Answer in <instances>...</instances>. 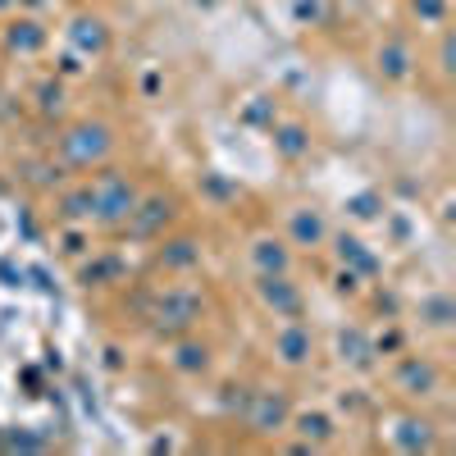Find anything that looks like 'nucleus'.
I'll list each match as a JSON object with an SVG mask.
<instances>
[{
  "mask_svg": "<svg viewBox=\"0 0 456 456\" xmlns=\"http://www.w3.org/2000/svg\"><path fill=\"white\" fill-rule=\"evenodd\" d=\"M174 370L178 374L210 370V347H206V342H178V347H174Z\"/></svg>",
  "mask_w": 456,
  "mask_h": 456,
  "instance_id": "nucleus-21",
  "label": "nucleus"
},
{
  "mask_svg": "<svg viewBox=\"0 0 456 456\" xmlns=\"http://www.w3.org/2000/svg\"><path fill=\"white\" fill-rule=\"evenodd\" d=\"M274 356L288 365V370H301L315 361V333L301 324V320H283L274 329Z\"/></svg>",
  "mask_w": 456,
  "mask_h": 456,
  "instance_id": "nucleus-7",
  "label": "nucleus"
},
{
  "mask_svg": "<svg viewBox=\"0 0 456 456\" xmlns=\"http://www.w3.org/2000/svg\"><path fill=\"white\" fill-rule=\"evenodd\" d=\"M301 19H320V0H301Z\"/></svg>",
  "mask_w": 456,
  "mask_h": 456,
  "instance_id": "nucleus-25",
  "label": "nucleus"
},
{
  "mask_svg": "<svg viewBox=\"0 0 456 456\" xmlns=\"http://www.w3.org/2000/svg\"><path fill=\"white\" fill-rule=\"evenodd\" d=\"M393 447L397 452H434V425L425 420V415H397V420H393Z\"/></svg>",
  "mask_w": 456,
  "mask_h": 456,
  "instance_id": "nucleus-13",
  "label": "nucleus"
},
{
  "mask_svg": "<svg viewBox=\"0 0 456 456\" xmlns=\"http://www.w3.org/2000/svg\"><path fill=\"white\" fill-rule=\"evenodd\" d=\"M256 297L274 320H301V306H306V301H301V288L288 274H256Z\"/></svg>",
  "mask_w": 456,
  "mask_h": 456,
  "instance_id": "nucleus-4",
  "label": "nucleus"
},
{
  "mask_svg": "<svg viewBox=\"0 0 456 456\" xmlns=\"http://www.w3.org/2000/svg\"><path fill=\"white\" fill-rule=\"evenodd\" d=\"M393 388L406 397H434L443 388V370L429 356H402L393 370Z\"/></svg>",
  "mask_w": 456,
  "mask_h": 456,
  "instance_id": "nucleus-6",
  "label": "nucleus"
},
{
  "mask_svg": "<svg viewBox=\"0 0 456 456\" xmlns=\"http://www.w3.org/2000/svg\"><path fill=\"white\" fill-rule=\"evenodd\" d=\"M46 42H51V32H46V23L37 14H19V19H10L5 28H0V46H5V55H14V60L42 55Z\"/></svg>",
  "mask_w": 456,
  "mask_h": 456,
  "instance_id": "nucleus-5",
  "label": "nucleus"
},
{
  "mask_svg": "<svg viewBox=\"0 0 456 456\" xmlns=\"http://www.w3.org/2000/svg\"><path fill=\"white\" fill-rule=\"evenodd\" d=\"M374 69H379V78H384V83H406L411 73H415V51H411V42H402V37H388V42L374 51Z\"/></svg>",
  "mask_w": 456,
  "mask_h": 456,
  "instance_id": "nucleus-12",
  "label": "nucleus"
},
{
  "mask_svg": "<svg viewBox=\"0 0 456 456\" xmlns=\"http://www.w3.org/2000/svg\"><path fill=\"white\" fill-rule=\"evenodd\" d=\"M55 210H60V224H92V183L64 187Z\"/></svg>",
  "mask_w": 456,
  "mask_h": 456,
  "instance_id": "nucleus-18",
  "label": "nucleus"
},
{
  "mask_svg": "<svg viewBox=\"0 0 456 456\" xmlns=\"http://www.w3.org/2000/svg\"><path fill=\"white\" fill-rule=\"evenodd\" d=\"M452 315H456V311H452V297H443V292L420 301V320H425L429 329H447V324H452Z\"/></svg>",
  "mask_w": 456,
  "mask_h": 456,
  "instance_id": "nucleus-22",
  "label": "nucleus"
},
{
  "mask_svg": "<svg viewBox=\"0 0 456 456\" xmlns=\"http://www.w3.org/2000/svg\"><path fill=\"white\" fill-rule=\"evenodd\" d=\"M46 5H51V0H19V10H32V14H37V10H46Z\"/></svg>",
  "mask_w": 456,
  "mask_h": 456,
  "instance_id": "nucleus-26",
  "label": "nucleus"
},
{
  "mask_svg": "<svg viewBox=\"0 0 456 456\" xmlns=\"http://www.w3.org/2000/svg\"><path fill=\"white\" fill-rule=\"evenodd\" d=\"M247 260H251L256 274H292V251H288V242H283V238H270V233L251 238Z\"/></svg>",
  "mask_w": 456,
  "mask_h": 456,
  "instance_id": "nucleus-11",
  "label": "nucleus"
},
{
  "mask_svg": "<svg viewBox=\"0 0 456 456\" xmlns=\"http://www.w3.org/2000/svg\"><path fill=\"white\" fill-rule=\"evenodd\" d=\"M274 151L283 160H306L311 156V133L301 124H279L274 128Z\"/></svg>",
  "mask_w": 456,
  "mask_h": 456,
  "instance_id": "nucleus-20",
  "label": "nucleus"
},
{
  "mask_svg": "<svg viewBox=\"0 0 456 456\" xmlns=\"http://www.w3.org/2000/svg\"><path fill=\"white\" fill-rule=\"evenodd\" d=\"M288 420H292V402H288L283 388L251 393V402H247V429L270 438V434H288Z\"/></svg>",
  "mask_w": 456,
  "mask_h": 456,
  "instance_id": "nucleus-3",
  "label": "nucleus"
},
{
  "mask_svg": "<svg viewBox=\"0 0 456 456\" xmlns=\"http://www.w3.org/2000/svg\"><path fill=\"white\" fill-rule=\"evenodd\" d=\"M87 183H92V224L110 228V233H119V228L133 219L137 201H142L137 183L128 174H119V169H101Z\"/></svg>",
  "mask_w": 456,
  "mask_h": 456,
  "instance_id": "nucleus-2",
  "label": "nucleus"
},
{
  "mask_svg": "<svg viewBox=\"0 0 456 456\" xmlns=\"http://www.w3.org/2000/svg\"><path fill=\"white\" fill-rule=\"evenodd\" d=\"M156 260H160V270L183 274V270H192V265H201V242L197 238H169V242H160Z\"/></svg>",
  "mask_w": 456,
  "mask_h": 456,
  "instance_id": "nucleus-16",
  "label": "nucleus"
},
{
  "mask_svg": "<svg viewBox=\"0 0 456 456\" xmlns=\"http://www.w3.org/2000/svg\"><path fill=\"white\" fill-rule=\"evenodd\" d=\"M60 105H64V83H60V78H51V83L37 87V110H42V114H55Z\"/></svg>",
  "mask_w": 456,
  "mask_h": 456,
  "instance_id": "nucleus-24",
  "label": "nucleus"
},
{
  "mask_svg": "<svg viewBox=\"0 0 456 456\" xmlns=\"http://www.w3.org/2000/svg\"><path fill=\"white\" fill-rule=\"evenodd\" d=\"M288 429H297V434H301V443H306L311 452H315V447H324V443H333V434H338V425L329 420L324 411H297L292 420H288Z\"/></svg>",
  "mask_w": 456,
  "mask_h": 456,
  "instance_id": "nucleus-15",
  "label": "nucleus"
},
{
  "mask_svg": "<svg viewBox=\"0 0 456 456\" xmlns=\"http://www.w3.org/2000/svg\"><path fill=\"white\" fill-rule=\"evenodd\" d=\"M55 151L64 169H101L114 156V128L105 119H78L60 133Z\"/></svg>",
  "mask_w": 456,
  "mask_h": 456,
  "instance_id": "nucleus-1",
  "label": "nucleus"
},
{
  "mask_svg": "<svg viewBox=\"0 0 456 456\" xmlns=\"http://www.w3.org/2000/svg\"><path fill=\"white\" fill-rule=\"evenodd\" d=\"M10 10H19V0H0V14H10Z\"/></svg>",
  "mask_w": 456,
  "mask_h": 456,
  "instance_id": "nucleus-27",
  "label": "nucleus"
},
{
  "mask_svg": "<svg viewBox=\"0 0 456 456\" xmlns=\"http://www.w3.org/2000/svg\"><path fill=\"white\" fill-rule=\"evenodd\" d=\"M338 361L342 365H352V370H374V342L361 333V329H347V333H338Z\"/></svg>",
  "mask_w": 456,
  "mask_h": 456,
  "instance_id": "nucleus-17",
  "label": "nucleus"
},
{
  "mask_svg": "<svg viewBox=\"0 0 456 456\" xmlns=\"http://www.w3.org/2000/svg\"><path fill=\"white\" fill-rule=\"evenodd\" d=\"M333 247H338V260H342V265H356V274H365V279H374V274H379V260L370 256V247H365L361 238L338 233V238H333Z\"/></svg>",
  "mask_w": 456,
  "mask_h": 456,
  "instance_id": "nucleus-19",
  "label": "nucleus"
},
{
  "mask_svg": "<svg viewBox=\"0 0 456 456\" xmlns=\"http://www.w3.org/2000/svg\"><path fill=\"white\" fill-rule=\"evenodd\" d=\"M178 215V201L174 197H165V192H151V197H142L137 201V210H133V219L124 224L133 238H160L165 233V224Z\"/></svg>",
  "mask_w": 456,
  "mask_h": 456,
  "instance_id": "nucleus-8",
  "label": "nucleus"
},
{
  "mask_svg": "<svg viewBox=\"0 0 456 456\" xmlns=\"http://www.w3.org/2000/svg\"><path fill=\"white\" fill-rule=\"evenodd\" d=\"M201 306L206 301L197 297V292H187V288H169L165 297H160V306H156V329H192L197 320H201Z\"/></svg>",
  "mask_w": 456,
  "mask_h": 456,
  "instance_id": "nucleus-9",
  "label": "nucleus"
},
{
  "mask_svg": "<svg viewBox=\"0 0 456 456\" xmlns=\"http://www.w3.org/2000/svg\"><path fill=\"white\" fill-rule=\"evenodd\" d=\"M411 14L420 19V28H443L447 23V0H411Z\"/></svg>",
  "mask_w": 456,
  "mask_h": 456,
  "instance_id": "nucleus-23",
  "label": "nucleus"
},
{
  "mask_svg": "<svg viewBox=\"0 0 456 456\" xmlns=\"http://www.w3.org/2000/svg\"><path fill=\"white\" fill-rule=\"evenodd\" d=\"M288 238H292V247H324L329 242V224H324V215L320 210H292L288 215Z\"/></svg>",
  "mask_w": 456,
  "mask_h": 456,
  "instance_id": "nucleus-14",
  "label": "nucleus"
},
{
  "mask_svg": "<svg viewBox=\"0 0 456 456\" xmlns=\"http://www.w3.org/2000/svg\"><path fill=\"white\" fill-rule=\"evenodd\" d=\"M69 46L78 51L83 60H101L110 51V23L101 14H78L69 23Z\"/></svg>",
  "mask_w": 456,
  "mask_h": 456,
  "instance_id": "nucleus-10",
  "label": "nucleus"
}]
</instances>
